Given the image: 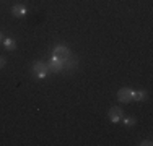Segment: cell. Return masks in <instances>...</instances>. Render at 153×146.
<instances>
[{"mask_svg": "<svg viewBox=\"0 0 153 146\" xmlns=\"http://www.w3.org/2000/svg\"><path fill=\"white\" fill-rule=\"evenodd\" d=\"M108 117L111 119V122H119L121 120V117H122V109L121 107H112L111 111H109V114H108Z\"/></svg>", "mask_w": 153, "mask_h": 146, "instance_id": "5", "label": "cell"}, {"mask_svg": "<svg viewBox=\"0 0 153 146\" xmlns=\"http://www.w3.org/2000/svg\"><path fill=\"white\" fill-rule=\"evenodd\" d=\"M54 57L60 58V60H67L68 57H70V52H68V49L65 46H57L56 50H54Z\"/></svg>", "mask_w": 153, "mask_h": 146, "instance_id": "2", "label": "cell"}, {"mask_svg": "<svg viewBox=\"0 0 153 146\" xmlns=\"http://www.w3.org/2000/svg\"><path fill=\"white\" fill-rule=\"evenodd\" d=\"M147 97L145 91H132V101H142Z\"/></svg>", "mask_w": 153, "mask_h": 146, "instance_id": "7", "label": "cell"}, {"mask_svg": "<svg viewBox=\"0 0 153 146\" xmlns=\"http://www.w3.org/2000/svg\"><path fill=\"white\" fill-rule=\"evenodd\" d=\"M3 65H5V57H0V68H2Z\"/></svg>", "mask_w": 153, "mask_h": 146, "instance_id": "10", "label": "cell"}, {"mask_svg": "<svg viewBox=\"0 0 153 146\" xmlns=\"http://www.w3.org/2000/svg\"><path fill=\"white\" fill-rule=\"evenodd\" d=\"M140 145H145V146H150V145H152V141H142Z\"/></svg>", "mask_w": 153, "mask_h": 146, "instance_id": "11", "label": "cell"}, {"mask_svg": "<svg viewBox=\"0 0 153 146\" xmlns=\"http://www.w3.org/2000/svg\"><path fill=\"white\" fill-rule=\"evenodd\" d=\"M135 123V119H126V125H134Z\"/></svg>", "mask_w": 153, "mask_h": 146, "instance_id": "9", "label": "cell"}, {"mask_svg": "<svg viewBox=\"0 0 153 146\" xmlns=\"http://www.w3.org/2000/svg\"><path fill=\"white\" fill-rule=\"evenodd\" d=\"M47 67L52 72H60L62 68H64V60H60V58H57V57H52L49 60V63H47Z\"/></svg>", "mask_w": 153, "mask_h": 146, "instance_id": "4", "label": "cell"}, {"mask_svg": "<svg viewBox=\"0 0 153 146\" xmlns=\"http://www.w3.org/2000/svg\"><path fill=\"white\" fill-rule=\"evenodd\" d=\"M117 99L121 102L132 101V89H129V88H122V89H119L117 91Z\"/></svg>", "mask_w": 153, "mask_h": 146, "instance_id": "3", "label": "cell"}, {"mask_svg": "<svg viewBox=\"0 0 153 146\" xmlns=\"http://www.w3.org/2000/svg\"><path fill=\"white\" fill-rule=\"evenodd\" d=\"M3 44H5V47H7V49H8V50H13V49H15V47H16V44H15V41H13V39H3Z\"/></svg>", "mask_w": 153, "mask_h": 146, "instance_id": "8", "label": "cell"}, {"mask_svg": "<svg viewBox=\"0 0 153 146\" xmlns=\"http://www.w3.org/2000/svg\"><path fill=\"white\" fill-rule=\"evenodd\" d=\"M12 13H13V16H25V15H26V8H25L23 5H15L12 8Z\"/></svg>", "mask_w": 153, "mask_h": 146, "instance_id": "6", "label": "cell"}, {"mask_svg": "<svg viewBox=\"0 0 153 146\" xmlns=\"http://www.w3.org/2000/svg\"><path fill=\"white\" fill-rule=\"evenodd\" d=\"M0 41H2V34H0Z\"/></svg>", "mask_w": 153, "mask_h": 146, "instance_id": "12", "label": "cell"}, {"mask_svg": "<svg viewBox=\"0 0 153 146\" xmlns=\"http://www.w3.org/2000/svg\"><path fill=\"white\" fill-rule=\"evenodd\" d=\"M47 72H49V67H47L46 63H42V62H36V63L33 65V73H34L38 78H46Z\"/></svg>", "mask_w": 153, "mask_h": 146, "instance_id": "1", "label": "cell"}]
</instances>
